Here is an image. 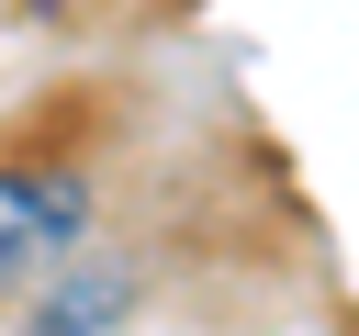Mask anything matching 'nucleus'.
<instances>
[{"mask_svg": "<svg viewBox=\"0 0 359 336\" xmlns=\"http://www.w3.org/2000/svg\"><path fill=\"white\" fill-rule=\"evenodd\" d=\"M79 224H90V179L11 157V168H0V302H11L22 280H45L56 258H79Z\"/></svg>", "mask_w": 359, "mask_h": 336, "instance_id": "f257e3e1", "label": "nucleus"}, {"mask_svg": "<svg viewBox=\"0 0 359 336\" xmlns=\"http://www.w3.org/2000/svg\"><path fill=\"white\" fill-rule=\"evenodd\" d=\"M112 314H135V280L112 258H56L34 314H22V336H112Z\"/></svg>", "mask_w": 359, "mask_h": 336, "instance_id": "f03ea898", "label": "nucleus"}]
</instances>
